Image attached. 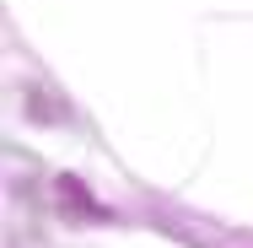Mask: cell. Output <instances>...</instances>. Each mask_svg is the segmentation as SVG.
<instances>
[{
	"instance_id": "cell-2",
	"label": "cell",
	"mask_w": 253,
	"mask_h": 248,
	"mask_svg": "<svg viewBox=\"0 0 253 248\" xmlns=\"http://www.w3.org/2000/svg\"><path fill=\"white\" fill-rule=\"evenodd\" d=\"M54 189H59V199H65V205H76L81 216H102V210H97V199H86L81 189H76V178H59Z\"/></svg>"
},
{
	"instance_id": "cell-1",
	"label": "cell",
	"mask_w": 253,
	"mask_h": 248,
	"mask_svg": "<svg viewBox=\"0 0 253 248\" xmlns=\"http://www.w3.org/2000/svg\"><path fill=\"white\" fill-rule=\"evenodd\" d=\"M172 232L189 238L194 248H253L248 232H215V227H205V221H194V216H172Z\"/></svg>"
}]
</instances>
